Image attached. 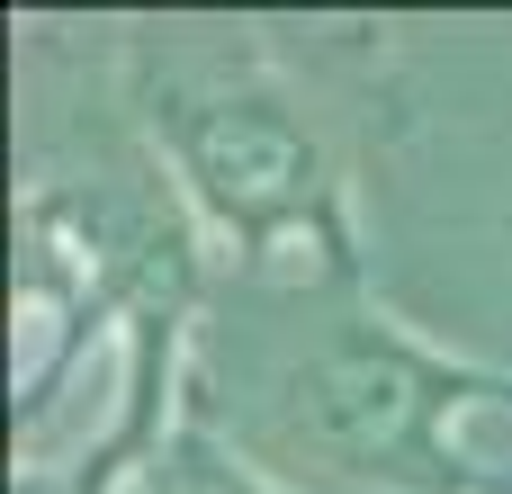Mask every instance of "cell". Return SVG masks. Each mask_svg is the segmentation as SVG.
I'll use <instances>...</instances> for the list:
<instances>
[{"mask_svg":"<svg viewBox=\"0 0 512 494\" xmlns=\"http://www.w3.org/2000/svg\"><path fill=\"white\" fill-rule=\"evenodd\" d=\"M144 117L234 261L261 270L279 243H315L333 279H360L333 153L261 63H162V81H144Z\"/></svg>","mask_w":512,"mask_h":494,"instance_id":"7a4b0ae2","label":"cell"},{"mask_svg":"<svg viewBox=\"0 0 512 494\" xmlns=\"http://www.w3.org/2000/svg\"><path fill=\"white\" fill-rule=\"evenodd\" d=\"M477 396H512V378L405 342L342 288L333 324L261 378L243 441L297 477L315 468L324 494H504L450 450V414Z\"/></svg>","mask_w":512,"mask_h":494,"instance_id":"6da1fadb","label":"cell"},{"mask_svg":"<svg viewBox=\"0 0 512 494\" xmlns=\"http://www.w3.org/2000/svg\"><path fill=\"white\" fill-rule=\"evenodd\" d=\"M153 468H162L153 494H279L252 459H225V450L207 441V423H180V441H171Z\"/></svg>","mask_w":512,"mask_h":494,"instance_id":"3957f363","label":"cell"}]
</instances>
